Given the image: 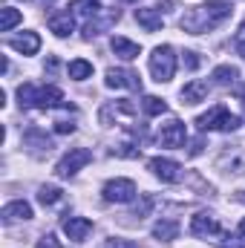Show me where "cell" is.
<instances>
[{
  "mask_svg": "<svg viewBox=\"0 0 245 248\" xmlns=\"http://www.w3.org/2000/svg\"><path fill=\"white\" fill-rule=\"evenodd\" d=\"M104 199L107 202H133L136 199V182L133 179H124V176H119V179H110L107 185H104Z\"/></svg>",
  "mask_w": 245,
  "mask_h": 248,
  "instance_id": "6",
  "label": "cell"
},
{
  "mask_svg": "<svg viewBox=\"0 0 245 248\" xmlns=\"http://www.w3.org/2000/svg\"><path fill=\"white\" fill-rule=\"evenodd\" d=\"M124 3H136V0H124Z\"/></svg>",
  "mask_w": 245,
  "mask_h": 248,
  "instance_id": "34",
  "label": "cell"
},
{
  "mask_svg": "<svg viewBox=\"0 0 245 248\" xmlns=\"http://www.w3.org/2000/svg\"><path fill=\"white\" fill-rule=\"evenodd\" d=\"M69 12L90 17V15H98V12H101V3H98V0H72V3H69Z\"/></svg>",
  "mask_w": 245,
  "mask_h": 248,
  "instance_id": "22",
  "label": "cell"
},
{
  "mask_svg": "<svg viewBox=\"0 0 245 248\" xmlns=\"http://www.w3.org/2000/svg\"><path fill=\"white\" fill-rule=\"evenodd\" d=\"M49 29H52L58 38L72 35V32H75V17H72V12H52V15H49Z\"/></svg>",
  "mask_w": 245,
  "mask_h": 248,
  "instance_id": "15",
  "label": "cell"
},
{
  "mask_svg": "<svg viewBox=\"0 0 245 248\" xmlns=\"http://www.w3.org/2000/svg\"><path fill=\"white\" fill-rule=\"evenodd\" d=\"M49 3H52V0H49Z\"/></svg>",
  "mask_w": 245,
  "mask_h": 248,
  "instance_id": "35",
  "label": "cell"
},
{
  "mask_svg": "<svg viewBox=\"0 0 245 248\" xmlns=\"http://www.w3.org/2000/svg\"><path fill=\"white\" fill-rule=\"evenodd\" d=\"M0 217H3V222H6V225H9V222H17V219H32V205H29V202H23V199H15V202L3 205Z\"/></svg>",
  "mask_w": 245,
  "mask_h": 248,
  "instance_id": "13",
  "label": "cell"
},
{
  "mask_svg": "<svg viewBox=\"0 0 245 248\" xmlns=\"http://www.w3.org/2000/svg\"><path fill=\"white\" fill-rule=\"evenodd\" d=\"M35 248H63V246L55 240V234H46V237H41V240H38V246H35Z\"/></svg>",
  "mask_w": 245,
  "mask_h": 248,
  "instance_id": "25",
  "label": "cell"
},
{
  "mask_svg": "<svg viewBox=\"0 0 245 248\" xmlns=\"http://www.w3.org/2000/svg\"><path fill=\"white\" fill-rule=\"evenodd\" d=\"M150 75H153V81H159V84H168L170 78H173V72H176V52H173V46L170 44H162V46H156L153 52H150Z\"/></svg>",
  "mask_w": 245,
  "mask_h": 248,
  "instance_id": "3",
  "label": "cell"
},
{
  "mask_svg": "<svg viewBox=\"0 0 245 248\" xmlns=\"http://www.w3.org/2000/svg\"><path fill=\"white\" fill-rule=\"evenodd\" d=\"M101 248H136V243H130V240H107Z\"/></svg>",
  "mask_w": 245,
  "mask_h": 248,
  "instance_id": "27",
  "label": "cell"
},
{
  "mask_svg": "<svg viewBox=\"0 0 245 248\" xmlns=\"http://www.w3.org/2000/svg\"><path fill=\"white\" fill-rule=\"evenodd\" d=\"M141 110H144V116H162V113H168V104L162 98H156V95H144Z\"/></svg>",
  "mask_w": 245,
  "mask_h": 248,
  "instance_id": "23",
  "label": "cell"
},
{
  "mask_svg": "<svg viewBox=\"0 0 245 248\" xmlns=\"http://www.w3.org/2000/svg\"><path fill=\"white\" fill-rule=\"evenodd\" d=\"M184 139H187V130H184V124L179 119H170V122L162 124V130H159V141H162V147H182Z\"/></svg>",
  "mask_w": 245,
  "mask_h": 248,
  "instance_id": "9",
  "label": "cell"
},
{
  "mask_svg": "<svg viewBox=\"0 0 245 248\" xmlns=\"http://www.w3.org/2000/svg\"><path fill=\"white\" fill-rule=\"evenodd\" d=\"M110 46H113V52H116L122 61H133V58H138V55H141V46H138V44H133V41H127V38H122V35H113Z\"/></svg>",
  "mask_w": 245,
  "mask_h": 248,
  "instance_id": "16",
  "label": "cell"
},
{
  "mask_svg": "<svg viewBox=\"0 0 245 248\" xmlns=\"http://www.w3.org/2000/svg\"><path fill=\"white\" fill-rule=\"evenodd\" d=\"M234 95H237L240 101H245V84H237V87H234Z\"/></svg>",
  "mask_w": 245,
  "mask_h": 248,
  "instance_id": "30",
  "label": "cell"
},
{
  "mask_svg": "<svg viewBox=\"0 0 245 248\" xmlns=\"http://www.w3.org/2000/svg\"><path fill=\"white\" fill-rule=\"evenodd\" d=\"M184 66H187V69H196V66H199L196 52H184Z\"/></svg>",
  "mask_w": 245,
  "mask_h": 248,
  "instance_id": "28",
  "label": "cell"
},
{
  "mask_svg": "<svg viewBox=\"0 0 245 248\" xmlns=\"http://www.w3.org/2000/svg\"><path fill=\"white\" fill-rule=\"evenodd\" d=\"M136 20H138V26H144L147 32H159L162 23H165L159 9H136Z\"/></svg>",
  "mask_w": 245,
  "mask_h": 248,
  "instance_id": "17",
  "label": "cell"
},
{
  "mask_svg": "<svg viewBox=\"0 0 245 248\" xmlns=\"http://www.w3.org/2000/svg\"><path fill=\"white\" fill-rule=\"evenodd\" d=\"M153 237H156V240H176V237H179V225H176L173 219H159V222L153 225Z\"/></svg>",
  "mask_w": 245,
  "mask_h": 248,
  "instance_id": "18",
  "label": "cell"
},
{
  "mask_svg": "<svg viewBox=\"0 0 245 248\" xmlns=\"http://www.w3.org/2000/svg\"><path fill=\"white\" fill-rule=\"evenodd\" d=\"M92 162V153L87 150V147H72L69 153H63L61 162L55 165V173L61 176V179H69V176H75L81 168H87Z\"/></svg>",
  "mask_w": 245,
  "mask_h": 248,
  "instance_id": "5",
  "label": "cell"
},
{
  "mask_svg": "<svg viewBox=\"0 0 245 248\" xmlns=\"http://www.w3.org/2000/svg\"><path fill=\"white\" fill-rule=\"evenodd\" d=\"M38 202H41V205H55V202H61V187L44 185L38 190Z\"/></svg>",
  "mask_w": 245,
  "mask_h": 248,
  "instance_id": "24",
  "label": "cell"
},
{
  "mask_svg": "<svg viewBox=\"0 0 245 248\" xmlns=\"http://www.w3.org/2000/svg\"><path fill=\"white\" fill-rule=\"evenodd\" d=\"M240 234H243V237H245V219H243V222H240Z\"/></svg>",
  "mask_w": 245,
  "mask_h": 248,
  "instance_id": "32",
  "label": "cell"
},
{
  "mask_svg": "<svg viewBox=\"0 0 245 248\" xmlns=\"http://www.w3.org/2000/svg\"><path fill=\"white\" fill-rule=\"evenodd\" d=\"M9 46L20 55H35L41 49V38H38V32H23V35L9 38Z\"/></svg>",
  "mask_w": 245,
  "mask_h": 248,
  "instance_id": "12",
  "label": "cell"
},
{
  "mask_svg": "<svg viewBox=\"0 0 245 248\" xmlns=\"http://www.w3.org/2000/svg\"><path fill=\"white\" fill-rule=\"evenodd\" d=\"M237 46H240V55L245 58V38H237Z\"/></svg>",
  "mask_w": 245,
  "mask_h": 248,
  "instance_id": "31",
  "label": "cell"
},
{
  "mask_svg": "<svg viewBox=\"0 0 245 248\" xmlns=\"http://www.w3.org/2000/svg\"><path fill=\"white\" fill-rule=\"evenodd\" d=\"M237 78H240V69H237V66H231V63H222V66H216V69H214V81H216V84H222V87L234 84Z\"/></svg>",
  "mask_w": 245,
  "mask_h": 248,
  "instance_id": "21",
  "label": "cell"
},
{
  "mask_svg": "<svg viewBox=\"0 0 245 248\" xmlns=\"http://www.w3.org/2000/svg\"><path fill=\"white\" fill-rule=\"evenodd\" d=\"M231 17V3L228 0H205L182 15V29L190 35H202L208 29H216Z\"/></svg>",
  "mask_w": 245,
  "mask_h": 248,
  "instance_id": "1",
  "label": "cell"
},
{
  "mask_svg": "<svg viewBox=\"0 0 245 248\" xmlns=\"http://www.w3.org/2000/svg\"><path fill=\"white\" fill-rule=\"evenodd\" d=\"M107 87H113V90H141V78L133 69L113 66V69H107Z\"/></svg>",
  "mask_w": 245,
  "mask_h": 248,
  "instance_id": "7",
  "label": "cell"
},
{
  "mask_svg": "<svg viewBox=\"0 0 245 248\" xmlns=\"http://www.w3.org/2000/svg\"><path fill=\"white\" fill-rule=\"evenodd\" d=\"M92 231V222L84 219V217H66L63 219V234L72 240V243H84Z\"/></svg>",
  "mask_w": 245,
  "mask_h": 248,
  "instance_id": "11",
  "label": "cell"
},
{
  "mask_svg": "<svg viewBox=\"0 0 245 248\" xmlns=\"http://www.w3.org/2000/svg\"><path fill=\"white\" fill-rule=\"evenodd\" d=\"M150 205H153V199H150V196H144V199H141V205H136V217H147V214H150Z\"/></svg>",
  "mask_w": 245,
  "mask_h": 248,
  "instance_id": "26",
  "label": "cell"
},
{
  "mask_svg": "<svg viewBox=\"0 0 245 248\" xmlns=\"http://www.w3.org/2000/svg\"><path fill=\"white\" fill-rule=\"evenodd\" d=\"M17 98H20V107H41V110H52V107L63 104V93L58 87H52V84H46V87L20 84L17 87Z\"/></svg>",
  "mask_w": 245,
  "mask_h": 248,
  "instance_id": "2",
  "label": "cell"
},
{
  "mask_svg": "<svg viewBox=\"0 0 245 248\" xmlns=\"http://www.w3.org/2000/svg\"><path fill=\"white\" fill-rule=\"evenodd\" d=\"M208 81H202V78H193L190 84H184L182 87V104H199V101H205L208 98Z\"/></svg>",
  "mask_w": 245,
  "mask_h": 248,
  "instance_id": "14",
  "label": "cell"
},
{
  "mask_svg": "<svg viewBox=\"0 0 245 248\" xmlns=\"http://www.w3.org/2000/svg\"><path fill=\"white\" fill-rule=\"evenodd\" d=\"M240 116H234V113H228V107H222V104H216V107H211L208 113H202L199 119H196V127L205 133V130H222V133H234L237 127H240Z\"/></svg>",
  "mask_w": 245,
  "mask_h": 248,
  "instance_id": "4",
  "label": "cell"
},
{
  "mask_svg": "<svg viewBox=\"0 0 245 248\" xmlns=\"http://www.w3.org/2000/svg\"><path fill=\"white\" fill-rule=\"evenodd\" d=\"M75 130V124H69V122H55V133H72Z\"/></svg>",
  "mask_w": 245,
  "mask_h": 248,
  "instance_id": "29",
  "label": "cell"
},
{
  "mask_svg": "<svg viewBox=\"0 0 245 248\" xmlns=\"http://www.w3.org/2000/svg\"><path fill=\"white\" fill-rule=\"evenodd\" d=\"M66 72H69V78H72V81H87V78L92 75V63L84 61V58H75V61H69Z\"/></svg>",
  "mask_w": 245,
  "mask_h": 248,
  "instance_id": "19",
  "label": "cell"
},
{
  "mask_svg": "<svg viewBox=\"0 0 245 248\" xmlns=\"http://www.w3.org/2000/svg\"><path fill=\"white\" fill-rule=\"evenodd\" d=\"M23 20V15H20V9H12V6H6V9H0V32H12L17 23Z\"/></svg>",
  "mask_w": 245,
  "mask_h": 248,
  "instance_id": "20",
  "label": "cell"
},
{
  "mask_svg": "<svg viewBox=\"0 0 245 248\" xmlns=\"http://www.w3.org/2000/svg\"><path fill=\"white\" fill-rule=\"evenodd\" d=\"M190 234L193 237H214V234H219L216 217L208 214V211H199L196 217H190Z\"/></svg>",
  "mask_w": 245,
  "mask_h": 248,
  "instance_id": "10",
  "label": "cell"
},
{
  "mask_svg": "<svg viewBox=\"0 0 245 248\" xmlns=\"http://www.w3.org/2000/svg\"><path fill=\"white\" fill-rule=\"evenodd\" d=\"M240 202H245V190H243V193H240Z\"/></svg>",
  "mask_w": 245,
  "mask_h": 248,
  "instance_id": "33",
  "label": "cell"
},
{
  "mask_svg": "<svg viewBox=\"0 0 245 248\" xmlns=\"http://www.w3.org/2000/svg\"><path fill=\"white\" fill-rule=\"evenodd\" d=\"M147 168H150L162 182H179V179H182V165L173 162V159H162V156H156V159L147 162Z\"/></svg>",
  "mask_w": 245,
  "mask_h": 248,
  "instance_id": "8",
  "label": "cell"
}]
</instances>
